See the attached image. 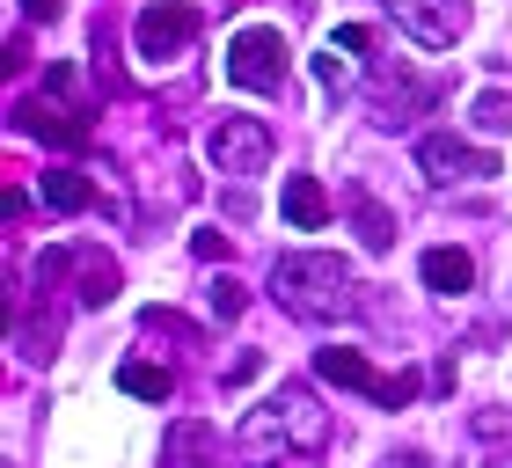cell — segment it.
I'll use <instances>...</instances> for the list:
<instances>
[{
	"label": "cell",
	"mask_w": 512,
	"mask_h": 468,
	"mask_svg": "<svg viewBox=\"0 0 512 468\" xmlns=\"http://www.w3.org/2000/svg\"><path fill=\"white\" fill-rule=\"evenodd\" d=\"M271 300L300 322H337L359 308V286H352V264L337 249H286L271 264Z\"/></svg>",
	"instance_id": "6da1fadb"
},
{
	"label": "cell",
	"mask_w": 512,
	"mask_h": 468,
	"mask_svg": "<svg viewBox=\"0 0 512 468\" xmlns=\"http://www.w3.org/2000/svg\"><path fill=\"white\" fill-rule=\"evenodd\" d=\"M293 74V52L286 37L271 30V22H249V30H235V44H227V81L249 88V96H278Z\"/></svg>",
	"instance_id": "7a4b0ae2"
},
{
	"label": "cell",
	"mask_w": 512,
	"mask_h": 468,
	"mask_svg": "<svg viewBox=\"0 0 512 468\" xmlns=\"http://www.w3.org/2000/svg\"><path fill=\"white\" fill-rule=\"evenodd\" d=\"M271 154H278V139L264 117H213V132H205V161H213L220 176H264L271 169Z\"/></svg>",
	"instance_id": "3957f363"
},
{
	"label": "cell",
	"mask_w": 512,
	"mask_h": 468,
	"mask_svg": "<svg viewBox=\"0 0 512 468\" xmlns=\"http://www.w3.org/2000/svg\"><path fill=\"white\" fill-rule=\"evenodd\" d=\"M198 44V8L191 0H147V8L132 15V52L147 66H169Z\"/></svg>",
	"instance_id": "277c9868"
},
{
	"label": "cell",
	"mask_w": 512,
	"mask_h": 468,
	"mask_svg": "<svg viewBox=\"0 0 512 468\" xmlns=\"http://www.w3.org/2000/svg\"><path fill=\"white\" fill-rule=\"evenodd\" d=\"M417 169H425V183H483V176H498V154L469 147L454 132H425L417 139Z\"/></svg>",
	"instance_id": "5b68a950"
},
{
	"label": "cell",
	"mask_w": 512,
	"mask_h": 468,
	"mask_svg": "<svg viewBox=\"0 0 512 468\" xmlns=\"http://www.w3.org/2000/svg\"><path fill=\"white\" fill-rule=\"evenodd\" d=\"M381 8L395 15V30L410 44H425V52H447V44L469 30V8H461V0H381Z\"/></svg>",
	"instance_id": "8992f818"
},
{
	"label": "cell",
	"mask_w": 512,
	"mask_h": 468,
	"mask_svg": "<svg viewBox=\"0 0 512 468\" xmlns=\"http://www.w3.org/2000/svg\"><path fill=\"white\" fill-rule=\"evenodd\" d=\"M15 132L44 139V147H66V154H88V147H96V125H88V110L44 103V96H22V103H15Z\"/></svg>",
	"instance_id": "52a82bcc"
},
{
	"label": "cell",
	"mask_w": 512,
	"mask_h": 468,
	"mask_svg": "<svg viewBox=\"0 0 512 468\" xmlns=\"http://www.w3.org/2000/svg\"><path fill=\"white\" fill-rule=\"evenodd\" d=\"M271 410H278V425H286V439H293V454H322L330 447V410L315 403V388H300V381H286L271 395Z\"/></svg>",
	"instance_id": "ba28073f"
},
{
	"label": "cell",
	"mask_w": 512,
	"mask_h": 468,
	"mask_svg": "<svg viewBox=\"0 0 512 468\" xmlns=\"http://www.w3.org/2000/svg\"><path fill=\"white\" fill-rule=\"evenodd\" d=\"M161 468H220V432L205 417H176L161 432Z\"/></svg>",
	"instance_id": "9c48e42d"
},
{
	"label": "cell",
	"mask_w": 512,
	"mask_h": 468,
	"mask_svg": "<svg viewBox=\"0 0 512 468\" xmlns=\"http://www.w3.org/2000/svg\"><path fill=\"white\" fill-rule=\"evenodd\" d=\"M439 96V88L432 81H417V74H395V66H381V74H374V125H403V117H417V110H425Z\"/></svg>",
	"instance_id": "30bf717a"
},
{
	"label": "cell",
	"mask_w": 512,
	"mask_h": 468,
	"mask_svg": "<svg viewBox=\"0 0 512 468\" xmlns=\"http://www.w3.org/2000/svg\"><path fill=\"white\" fill-rule=\"evenodd\" d=\"M242 454H249L256 468H278V461L293 454V439H286V425H278V410H271V403L242 417Z\"/></svg>",
	"instance_id": "8fae6325"
},
{
	"label": "cell",
	"mask_w": 512,
	"mask_h": 468,
	"mask_svg": "<svg viewBox=\"0 0 512 468\" xmlns=\"http://www.w3.org/2000/svg\"><path fill=\"white\" fill-rule=\"evenodd\" d=\"M74 271H81V286H74L81 308H110V300H118V286H125V271L110 264L103 249H74Z\"/></svg>",
	"instance_id": "7c38bea8"
},
{
	"label": "cell",
	"mask_w": 512,
	"mask_h": 468,
	"mask_svg": "<svg viewBox=\"0 0 512 468\" xmlns=\"http://www.w3.org/2000/svg\"><path fill=\"white\" fill-rule=\"evenodd\" d=\"M417 271H425V286H432L439 300H454V293H469V286H476L469 249H447V242H439V249H425V264H417Z\"/></svg>",
	"instance_id": "4fadbf2b"
},
{
	"label": "cell",
	"mask_w": 512,
	"mask_h": 468,
	"mask_svg": "<svg viewBox=\"0 0 512 468\" xmlns=\"http://www.w3.org/2000/svg\"><path fill=\"white\" fill-rule=\"evenodd\" d=\"M315 373H322V381H330V388H359V395H381V381H388V373H374V366H366L359 359V351H315Z\"/></svg>",
	"instance_id": "5bb4252c"
},
{
	"label": "cell",
	"mask_w": 512,
	"mask_h": 468,
	"mask_svg": "<svg viewBox=\"0 0 512 468\" xmlns=\"http://www.w3.org/2000/svg\"><path fill=\"white\" fill-rule=\"evenodd\" d=\"M278 213H286L300 234H315V227H330V191H322L315 176H293L286 198H278Z\"/></svg>",
	"instance_id": "9a60e30c"
},
{
	"label": "cell",
	"mask_w": 512,
	"mask_h": 468,
	"mask_svg": "<svg viewBox=\"0 0 512 468\" xmlns=\"http://www.w3.org/2000/svg\"><path fill=\"white\" fill-rule=\"evenodd\" d=\"M37 198L52 205V213H88V205H96V183H88L81 169H44L37 176Z\"/></svg>",
	"instance_id": "2e32d148"
},
{
	"label": "cell",
	"mask_w": 512,
	"mask_h": 468,
	"mask_svg": "<svg viewBox=\"0 0 512 468\" xmlns=\"http://www.w3.org/2000/svg\"><path fill=\"white\" fill-rule=\"evenodd\" d=\"M352 227H359V242L374 249V256H388L395 249V213L381 198H366V191H352Z\"/></svg>",
	"instance_id": "e0dca14e"
},
{
	"label": "cell",
	"mask_w": 512,
	"mask_h": 468,
	"mask_svg": "<svg viewBox=\"0 0 512 468\" xmlns=\"http://www.w3.org/2000/svg\"><path fill=\"white\" fill-rule=\"evenodd\" d=\"M118 388L132 395V403H169V395H176V373H169V366L132 359V366H118Z\"/></svg>",
	"instance_id": "ac0fdd59"
},
{
	"label": "cell",
	"mask_w": 512,
	"mask_h": 468,
	"mask_svg": "<svg viewBox=\"0 0 512 468\" xmlns=\"http://www.w3.org/2000/svg\"><path fill=\"white\" fill-rule=\"evenodd\" d=\"M205 308H213L220 322H235V315L249 308V286H242V278H220V286H213V293H205Z\"/></svg>",
	"instance_id": "d6986e66"
},
{
	"label": "cell",
	"mask_w": 512,
	"mask_h": 468,
	"mask_svg": "<svg viewBox=\"0 0 512 468\" xmlns=\"http://www.w3.org/2000/svg\"><path fill=\"white\" fill-rule=\"evenodd\" d=\"M44 96H59L66 110H81V74H74V66H44Z\"/></svg>",
	"instance_id": "ffe728a7"
},
{
	"label": "cell",
	"mask_w": 512,
	"mask_h": 468,
	"mask_svg": "<svg viewBox=\"0 0 512 468\" xmlns=\"http://www.w3.org/2000/svg\"><path fill=\"white\" fill-rule=\"evenodd\" d=\"M410 395H417V373H388V381H381V395H374V403H381V410H403V403H410Z\"/></svg>",
	"instance_id": "44dd1931"
},
{
	"label": "cell",
	"mask_w": 512,
	"mask_h": 468,
	"mask_svg": "<svg viewBox=\"0 0 512 468\" xmlns=\"http://www.w3.org/2000/svg\"><path fill=\"white\" fill-rule=\"evenodd\" d=\"M476 125H483V132H512V103H505V96H483V103H476Z\"/></svg>",
	"instance_id": "7402d4cb"
},
{
	"label": "cell",
	"mask_w": 512,
	"mask_h": 468,
	"mask_svg": "<svg viewBox=\"0 0 512 468\" xmlns=\"http://www.w3.org/2000/svg\"><path fill=\"white\" fill-rule=\"evenodd\" d=\"M256 373H264V351H235L220 381H227V388H242V381H256Z\"/></svg>",
	"instance_id": "603a6c76"
},
{
	"label": "cell",
	"mask_w": 512,
	"mask_h": 468,
	"mask_svg": "<svg viewBox=\"0 0 512 468\" xmlns=\"http://www.w3.org/2000/svg\"><path fill=\"white\" fill-rule=\"evenodd\" d=\"M139 322H147V330H161V337H183V344H191L198 330H191V322H183V315H169V308H147V315H139Z\"/></svg>",
	"instance_id": "cb8c5ba5"
},
{
	"label": "cell",
	"mask_w": 512,
	"mask_h": 468,
	"mask_svg": "<svg viewBox=\"0 0 512 468\" xmlns=\"http://www.w3.org/2000/svg\"><path fill=\"white\" fill-rule=\"evenodd\" d=\"M315 81H322V88H330V96H337V88H344V59H337V44H330V52H322V59H315Z\"/></svg>",
	"instance_id": "d4e9b609"
},
{
	"label": "cell",
	"mask_w": 512,
	"mask_h": 468,
	"mask_svg": "<svg viewBox=\"0 0 512 468\" xmlns=\"http://www.w3.org/2000/svg\"><path fill=\"white\" fill-rule=\"evenodd\" d=\"M191 249L205 256V264H220V256H227V234H220V227H205V234H191Z\"/></svg>",
	"instance_id": "484cf974"
},
{
	"label": "cell",
	"mask_w": 512,
	"mask_h": 468,
	"mask_svg": "<svg viewBox=\"0 0 512 468\" xmlns=\"http://www.w3.org/2000/svg\"><path fill=\"white\" fill-rule=\"evenodd\" d=\"M337 44H344V52H374V30H366V22H344Z\"/></svg>",
	"instance_id": "4316f807"
},
{
	"label": "cell",
	"mask_w": 512,
	"mask_h": 468,
	"mask_svg": "<svg viewBox=\"0 0 512 468\" xmlns=\"http://www.w3.org/2000/svg\"><path fill=\"white\" fill-rule=\"evenodd\" d=\"M22 15H30V22H59L66 0H22Z\"/></svg>",
	"instance_id": "83f0119b"
},
{
	"label": "cell",
	"mask_w": 512,
	"mask_h": 468,
	"mask_svg": "<svg viewBox=\"0 0 512 468\" xmlns=\"http://www.w3.org/2000/svg\"><path fill=\"white\" fill-rule=\"evenodd\" d=\"M498 468H512V461H498Z\"/></svg>",
	"instance_id": "f1b7e54d"
}]
</instances>
